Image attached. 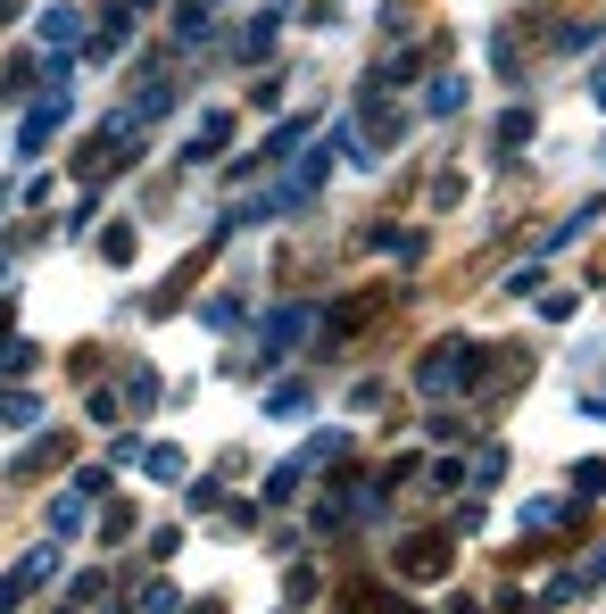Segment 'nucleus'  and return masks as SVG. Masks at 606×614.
<instances>
[{
  "mask_svg": "<svg viewBox=\"0 0 606 614\" xmlns=\"http://www.w3.org/2000/svg\"><path fill=\"white\" fill-rule=\"evenodd\" d=\"M465 366H474V349H465V341H449V349H433V357H424V391H457V373H465Z\"/></svg>",
  "mask_w": 606,
  "mask_h": 614,
  "instance_id": "f257e3e1",
  "label": "nucleus"
}]
</instances>
